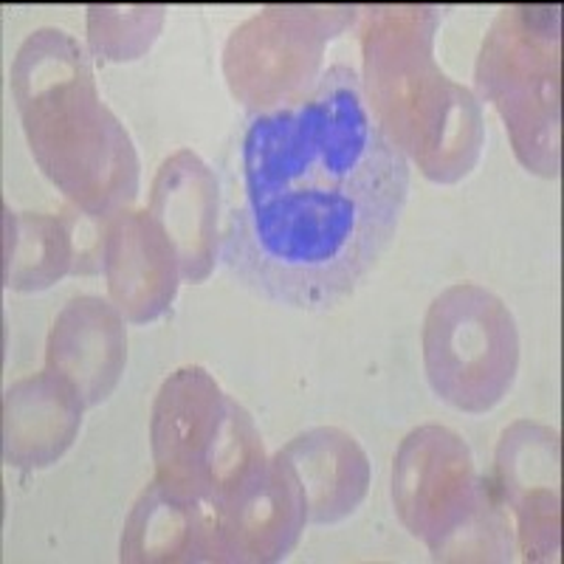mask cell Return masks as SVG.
<instances>
[{
	"instance_id": "4fadbf2b",
	"label": "cell",
	"mask_w": 564,
	"mask_h": 564,
	"mask_svg": "<svg viewBox=\"0 0 564 564\" xmlns=\"http://www.w3.org/2000/svg\"><path fill=\"white\" fill-rule=\"evenodd\" d=\"M220 562L215 508L150 482L122 533V562Z\"/></svg>"
},
{
	"instance_id": "277c9868",
	"label": "cell",
	"mask_w": 564,
	"mask_h": 564,
	"mask_svg": "<svg viewBox=\"0 0 564 564\" xmlns=\"http://www.w3.org/2000/svg\"><path fill=\"white\" fill-rule=\"evenodd\" d=\"M153 455L164 486L212 508L269 466L251 417L198 367L161 387Z\"/></svg>"
},
{
	"instance_id": "8fae6325",
	"label": "cell",
	"mask_w": 564,
	"mask_h": 564,
	"mask_svg": "<svg viewBox=\"0 0 564 564\" xmlns=\"http://www.w3.org/2000/svg\"><path fill=\"white\" fill-rule=\"evenodd\" d=\"M128 359L122 311L102 296H77L57 316L45 347L48 370L77 387L88 406L116 390Z\"/></svg>"
},
{
	"instance_id": "9c48e42d",
	"label": "cell",
	"mask_w": 564,
	"mask_h": 564,
	"mask_svg": "<svg viewBox=\"0 0 564 564\" xmlns=\"http://www.w3.org/2000/svg\"><path fill=\"white\" fill-rule=\"evenodd\" d=\"M502 502L520 517L525 558L558 551V435L522 421L506 430L497 449Z\"/></svg>"
},
{
	"instance_id": "52a82bcc",
	"label": "cell",
	"mask_w": 564,
	"mask_h": 564,
	"mask_svg": "<svg viewBox=\"0 0 564 564\" xmlns=\"http://www.w3.org/2000/svg\"><path fill=\"white\" fill-rule=\"evenodd\" d=\"M308 522L305 500L280 460L215 502L220 562H276L289 556Z\"/></svg>"
},
{
	"instance_id": "3957f363",
	"label": "cell",
	"mask_w": 564,
	"mask_h": 564,
	"mask_svg": "<svg viewBox=\"0 0 564 564\" xmlns=\"http://www.w3.org/2000/svg\"><path fill=\"white\" fill-rule=\"evenodd\" d=\"M392 502L435 558H511L500 497L475 475L471 452L455 432H410L392 468Z\"/></svg>"
},
{
	"instance_id": "5bb4252c",
	"label": "cell",
	"mask_w": 564,
	"mask_h": 564,
	"mask_svg": "<svg viewBox=\"0 0 564 564\" xmlns=\"http://www.w3.org/2000/svg\"><path fill=\"white\" fill-rule=\"evenodd\" d=\"M276 460L296 480L308 522L345 520L365 500L370 463L361 446L341 430H311L294 437Z\"/></svg>"
},
{
	"instance_id": "9a60e30c",
	"label": "cell",
	"mask_w": 564,
	"mask_h": 564,
	"mask_svg": "<svg viewBox=\"0 0 564 564\" xmlns=\"http://www.w3.org/2000/svg\"><path fill=\"white\" fill-rule=\"evenodd\" d=\"M7 271L12 291H43L77 269V220L7 212Z\"/></svg>"
},
{
	"instance_id": "7a4b0ae2",
	"label": "cell",
	"mask_w": 564,
	"mask_h": 564,
	"mask_svg": "<svg viewBox=\"0 0 564 564\" xmlns=\"http://www.w3.org/2000/svg\"><path fill=\"white\" fill-rule=\"evenodd\" d=\"M12 90L43 173L88 218H113L139 193V161L116 116L99 102L77 40L40 29L20 45Z\"/></svg>"
},
{
	"instance_id": "8992f818",
	"label": "cell",
	"mask_w": 564,
	"mask_h": 564,
	"mask_svg": "<svg viewBox=\"0 0 564 564\" xmlns=\"http://www.w3.org/2000/svg\"><path fill=\"white\" fill-rule=\"evenodd\" d=\"M423 367L455 410L482 415L500 404L520 370V330L506 302L475 282L437 294L423 322Z\"/></svg>"
},
{
	"instance_id": "ba28073f",
	"label": "cell",
	"mask_w": 564,
	"mask_h": 564,
	"mask_svg": "<svg viewBox=\"0 0 564 564\" xmlns=\"http://www.w3.org/2000/svg\"><path fill=\"white\" fill-rule=\"evenodd\" d=\"M102 271L113 305L130 322H150L170 308L181 263L150 212H119L102 238Z\"/></svg>"
},
{
	"instance_id": "5b68a950",
	"label": "cell",
	"mask_w": 564,
	"mask_h": 564,
	"mask_svg": "<svg viewBox=\"0 0 564 564\" xmlns=\"http://www.w3.org/2000/svg\"><path fill=\"white\" fill-rule=\"evenodd\" d=\"M482 99L500 108L528 170L558 175V7H511L477 63Z\"/></svg>"
},
{
	"instance_id": "30bf717a",
	"label": "cell",
	"mask_w": 564,
	"mask_h": 564,
	"mask_svg": "<svg viewBox=\"0 0 564 564\" xmlns=\"http://www.w3.org/2000/svg\"><path fill=\"white\" fill-rule=\"evenodd\" d=\"M218 181L193 150L161 164L150 195V215L164 229L181 263V280L200 282L218 260Z\"/></svg>"
},
{
	"instance_id": "7c38bea8",
	"label": "cell",
	"mask_w": 564,
	"mask_h": 564,
	"mask_svg": "<svg viewBox=\"0 0 564 564\" xmlns=\"http://www.w3.org/2000/svg\"><path fill=\"white\" fill-rule=\"evenodd\" d=\"M85 406L77 387L52 370L12 384L3 398V460L52 466L77 437Z\"/></svg>"
},
{
	"instance_id": "6da1fadb",
	"label": "cell",
	"mask_w": 564,
	"mask_h": 564,
	"mask_svg": "<svg viewBox=\"0 0 564 564\" xmlns=\"http://www.w3.org/2000/svg\"><path fill=\"white\" fill-rule=\"evenodd\" d=\"M231 184L218 249L231 280L282 308L327 311L390 249L410 159L372 113L359 74L336 63L246 116Z\"/></svg>"
}]
</instances>
